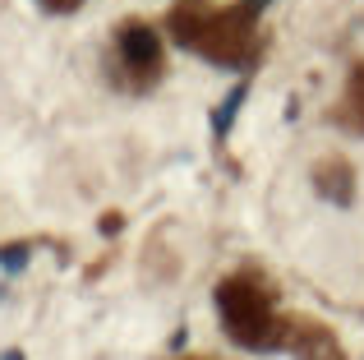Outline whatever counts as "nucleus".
Masks as SVG:
<instances>
[{"label": "nucleus", "mask_w": 364, "mask_h": 360, "mask_svg": "<svg viewBox=\"0 0 364 360\" xmlns=\"http://www.w3.org/2000/svg\"><path fill=\"white\" fill-rule=\"evenodd\" d=\"M217 314H222L226 333L240 346H272L277 342V314L267 291H258L249 277H231L217 287Z\"/></svg>", "instance_id": "nucleus-1"}, {"label": "nucleus", "mask_w": 364, "mask_h": 360, "mask_svg": "<svg viewBox=\"0 0 364 360\" xmlns=\"http://www.w3.org/2000/svg\"><path fill=\"white\" fill-rule=\"evenodd\" d=\"M267 5V0H245V9H249V14H254V9H263Z\"/></svg>", "instance_id": "nucleus-8"}, {"label": "nucleus", "mask_w": 364, "mask_h": 360, "mask_svg": "<svg viewBox=\"0 0 364 360\" xmlns=\"http://www.w3.org/2000/svg\"><path fill=\"white\" fill-rule=\"evenodd\" d=\"M245 92H249L245 83H235V88H231V97H226L222 107H217V116H213V129H217V134H226V129H231V120H235V111H240Z\"/></svg>", "instance_id": "nucleus-4"}, {"label": "nucleus", "mask_w": 364, "mask_h": 360, "mask_svg": "<svg viewBox=\"0 0 364 360\" xmlns=\"http://www.w3.org/2000/svg\"><path fill=\"white\" fill-rule=\"evenodd\" d=\"M5 360H23V356H18V351H5Z\"/></svg>", "instance_id": "nucleus-9"}, {"label": "nucleus", "mask_w": 364, "mask_h": 360, "mask_svg": "<svg viewBox=\"0 0 364 360\" xmlns=\"http://www.w3.org/2000/svg\"><path fill=\"white\" fill-rule=\"evenodd\" d=\"M42 5H51V9H74V5H83V0H42Z\"/></svg>", "instance_id": "nucleus-7"}, {"label": "nucleus", "mask_w": 364, "mask_h": 360, "mask_svg": "<svg viewBox=\"0 0 364 360\" xmlns=\"http://www.w3.org/2000/svg\"><path fill=\"white\" fill-rule=\"evenodd\" d=\"M249 9L240 5L235 14H176V42L189 51H203L208 60L245 65L249 60Z\"/></svg>", "instance_id": "nucleus-2"}, {"label": "nucleus", "mask_w": 364, "mask_h": 360, "mask_svg": "<svg viewBox=\"0 0 364 360\" xmlns=\"http://www.w3.org/2000/svg\"><path fill=\"white\" fill-rule=\"evenodd\" d=\"M120 55H124V65L129 70H157V55H161V46H157V33L152 28H143V23H129L120 33Z\"/></svg>", "instance_id": "nucleus-3"}, {"label": "nucleus", "mask_w": 364, "mask_h": 360, "mask_svg": "<svg viewBox=\"0 0 364 360\" xmlns=\"http://www.w3.org/2000/svg\"><path fill=\"white\" fill-rule=\"evenodd\" d=\"M0 263H5L9 272H18L28 263V250H23V245H9V250H0Z\"/></svg>", "instance_id": "nucleus-6"}, {"label": "nucleus", "mask_w": 364, "mask_h": 360, "mask_svg": "<svg viewBox=\"0 0 364 360\" xmlns=\"http://www.w3.org/2000/svg\"><path fill=\"white\" fill-rule=\"evenodd\" d=\"M346 107L355 111V125L364 129V65L350 74V92H346Z\"/></svg>", "instance_id": "nucleus-5"}]
</instances>
